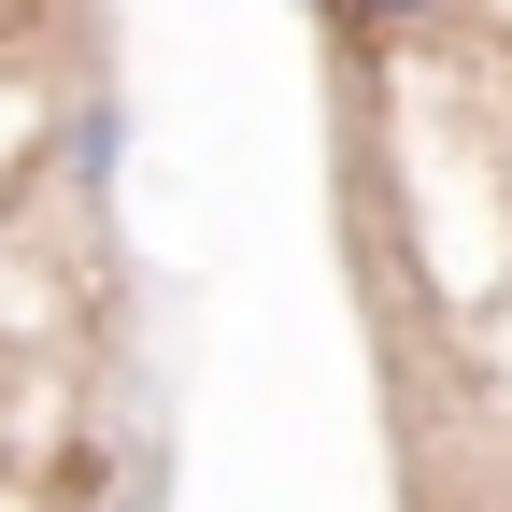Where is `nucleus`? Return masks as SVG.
Returning a JSON list of instances; mask_svg holds the SVG:
<instances>
[{"label": "nucleus", "instance_id": "1", "mask_svg": "<svg viewBox=\"0 0 512 512\" xmlns=\"http://www.w3.org/2000/svg\"><path fill=\"white\" fill-rule=\"evenodd\" d=\"M342 15H356V29H427L441 0H342Z\"/></svg>", "mask_w": 512, "mask_h": 512}]
</instances>
